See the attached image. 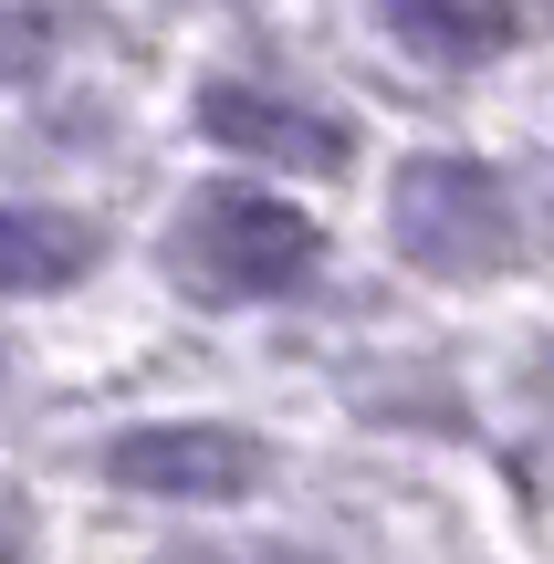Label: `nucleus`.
Segmentation results:
<instances>
[{"instance_id": "f257e3e1", "label": "nucleus", "mask_w": 554, "mask_h": 564, "mask_svg": "<svg viewBox=\"0 0 554 564\" xmlns=\"http://www.w3.org/2000/svg\"><path fill=\"white\" fill-rule=\"evenodd\" d=\"M314 220L293 199H272V188H199L188 199V272L209 282V293L230 303H262V293H293V282L314 272Z\"/></svg>"}, {"instance_id": "f03ea898", "label": "nucleus", "mask_w": 554, "mask_h": 564, "mask_svg": "<svg viewBox=\"0 0 554 564\" xmlns=\"http://www.w3.org/2000/svg\"><path fill=\"white\" fill-rule=\"evenodd\" d=\"M398 251L419 272H492L513 251V199L471 158H409L398 167Z\"/></svg>"}, {"instance_id": "7ed1b4c3", "label": "nucleus", "mask_w": 554, "mask_h": 564, "mask_svg": "<svg viewBox=\"0 0 554 564\" xmlns=\"http://www.w3.org/2000/svg\"><path fill=\"white\" fill-rule=\"evenodd\" d=\"M105 470L146 502H241L262 481V440H241L220 419H157V429L105 440Z\"/></svg>"}, {"instance_id": "20e7f679", "label": "nucleus", "mask_w": 554, "mask_h": 564, "mask_svg": "<svg viewBox=\"0 0 554 564\" xmlns=\"http://www.w3.org/2000/svg\"><path fill=\"white\" fill-rule=\"evenodd\" d=\"M199 137H220L230 158H262V167H304V178L346 167V126L293 105V95H272V84H209L199 95Z\"/></svg>"}, {"instance_id": "39448f33", "label": "nucleus", "mask_w": 554, "mask_h": 564, "mask_svg": "<svg viewBox=\"0 0 554 564\" xmlns=\"http://www.w3.org/2000/svg\"><path fill=\"white\" fill-rule=\"evenodd\" d=\"M377 21L430 63H492V53H513L523 0H377Z\"/></svg>"}, {"instance_id": "423d86ee", "label": "nucleus", "mask_w": 554, "mask_h": 564, "mask_svg": "<svg viewBox=\"0 0 554 564\" xmlns=\"http://www.w3.org/2000/svg\"><path fill=\"white\" fill-rule=\"evenodd\" d=\"M84 272H95V230L74 209H42V199L0 209V293H63Z\"/></svg>"}, {"instance_id": "0eeeda50", "label": "nucleus", "mask_w": 554, "mask_h": 564, "mask_svg": "<svg viewBox=\"0 0 554 564\" xmlns=\"http://www.w3.org/2000/svg\"><path fill=\"white\" fill-rule=\"evenodd\" d=\"M63 32H74V0H0V84L42 74L63 53Z\"/></svg>"}]
</instances>
